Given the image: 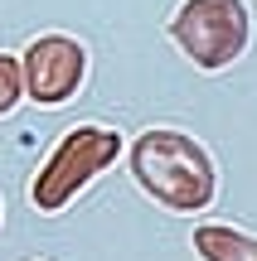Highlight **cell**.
Listing matches in <instances>:
<instances>
[{
	"instance_id": "3957f363",
	"label": "cell",
	"mask_w": 257,
	"mask_h": 261,
	"mask_svg": "<svg viewBox=\"0 0 257 261\" xmlns=\"http://www.w3.org/2000/svg\"><path fill=\"white\" fill-rule=\"evenodd\" d=\"M112 155H116V136H112V130H102V126H83V130H73V136L63 140V150L54 155L49 174L34 184L39 208H44V213H58V208H63V198L73 194V189H83V184H87V179H92Z\"/></svg>"
},
{
	"instance_id": "8992f818",
	"label": "cell",
	"mask_w": 257,
	"mask_h": 261,
	"mask_svg": "<svg viewBox=\"0 0 257 261\" xmlns=\"http://www.w3.org/2000/svg\"><path fill=\"white\" fill-rule=\"evenodd\" d=\"M19 97V83H15V63L10 58H0V112H10Z\"/></svg>"
},
{
	"instance_id": "277c9868",
	"label": "cell",
	"mask_w": 257,
	"mask_h": 261,
	"mask_svg": "<svg viewBox=\"0 0 257 261\" xmlns=\"http://www.w3.org/2000/svg\"><path fill=\"white\" fill-rule=\"evenodd\" d=\"M83 44H73V39H39L34 48H29V83H34L39 102H63L68 92H73L78 83H83Z\"/></svg>"
},
{
	"instance_id": "5b68a950",
	"label": "cell",
	"mask_w": 257,
	"mask_h": 261,
	"mask_svg": "<svg viewBox=\"0 0 257 261\" xmlns=\"http://www.w3.org/2000/svg\"><path fill=\"white\" fill-rule=\"evenodd\" d=\"M194 252L204 261H257V237L238 232V227H199Z\"/></svg>"
},
{
	"instance_id": "6da1fadb",
	"label": "cell",
	"mask_w": 257,
	"mask_h": 261,
	"mask_svg": "<svg viewBox=\"0 0 257 261\" xmlns=\"http://www.w3.org/2000/svg\"><path fill=\"white\" fill-rule=\"evenodd\" d=\"M136 179L170 213H194L214 198V160L199 140L180 130H151L136 140Z\"/></svg>"
},
{
	"instance_id": "7a4b0ae2",
	"label": "cell",
	"mask_w": 257,
	"mask_h": 261,
	"mask_svg": "<svg viewBox=\"0 0 257 261\" xmlns=\"http://www.w3.org/2000/svg\"><path fill=\"white\" fill-rule=\"evenodd\" d=\"M170 34L194 68L219 73L233 58H243L252 39V15L243 0H184L180 15L170 19Z\"/></svg>"
}]
</instances>
